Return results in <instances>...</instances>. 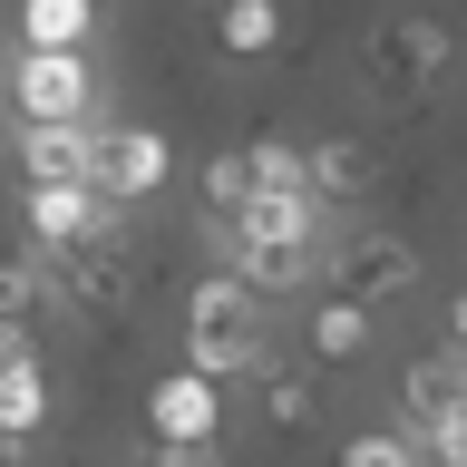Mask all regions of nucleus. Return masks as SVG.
Here are the masks:
<instances>
[{"mask_svg":"<svg viewBox=\"0 0 467 467\" xmlns=\"http://www.w3.org/2000/svg\"><path fill=\"white\" fill-rule=\"evenodd\" d=\"M458 58H467V39L438 10H389V20L360 29V78L379 98H400V108H429L438 88L458 78Z\"/></svg>","mask_w":467,"mask_h":467,"instance_id":"1","label":"nucleus"},{"mask_svg":"<svg viewBox=\"0 0 467 467\" xmlns=\"http://www.w3.org/2000/svg\"><path fill=\"white\" fill-rule=\"evenodd\" d=\"M185 360H195L204 379H244L263 370V292L244 283V273H204L195 292H185Z\"/></svg>","mask_w":467,"mask_h":467,"instance_id":"2","label":"nucleus"},{"mask_svg":"<svg viewBox=\"0 0 467 467\" xmlns=\"http://www.w3.org/2000/svg\"><path fill=\"white\" fill-rule=\"evenodd\" d=\"M0 98H10V127H78L98 117V58L88 49H10L0 68Z\"/></svg>","mask_w":467,"mask_h":467,"instance_id":"3","label":"nucleus"},{"mask_svg":"<svg viewBox=\"0 0 467 467\" xmlns=\"http://www.w3.org/2000/svg\"><path fill=\"white\" fill-rule=\"evenodd\" d=\"M321 283L350 292V302H370V312H389V302H409V292L429 283V263H419V244H400L389 224H350L341 244H321Z\"/></svg>","mask_w":467,"mask_h":467,"instance_id":"4","label":"nucleus"},{"mask_svg":"<svg viewBox=\"0 0 467 467\" xmlns=\"http://www.w3.org/2000/svg\"><path fill=\"white\" fill-rule=\"evenodd\" d=\"M20 224H29V244L39 254H88V244H108V234H127L117 224V204L88 185V175H68V185H20Z\"/></svg>","mask_w":467,"mask_h":467,"instance_id":"5","label":"nucleus"},{"mask_svg":"<svg viewBox=\"0 0 467 467\" xmlns=\"http://www.w3.org/2000/svg\"><path fill=\"white\" fill-rule=\"evenodd\" d=\"M146 292V263L127 234H108V244H88V254H58V302L78 321H127Z\"/></svg>","mask_w":467,"mask_h":467,"instance_id":"6","label":"nucleus"},{"mask_svg":"<svg viewBox=\"0 0 467 467\" xmlns=\"http://www.w3.org/2000/svg\"><path fill=\"white\" fill-rule=\"evenodd\" d=\"M166 175H175L166 127H98V166H88V185H98L117 214L146 204V195H166Z\"/></svg>","mask_w":467,"mask_h":467,"instance_id":"7","label":"nucleus"},{"mask_svg":"<svg viewBox=\"0 0 467 467\" xmlns=\"http://www.w3.org/2000/svg\"><path fill=\"white\" fill-rule=\"evenodd\" d=\"M146 438H224V379H204L195 360L146 379Z\"/></svg>","mask_w":467,"mask_h":467,"instance_id":"8","label":"nucleus"},{"mask_svg":"<svg viewBox=\"0 0 467 467\" xmlns=\"http://www.w3.org/2000/svg\"><path fill=\"white\" fill-rule=\"evenodd\" d=\"M370 341H379V312L321 283V292H312V321H302V350H312L321 370H360V360H370Z\"/></svg>","mask_w":467,"mask_h":467,"instance_id":"9","label":"nucleus"},{"mask_svg":"<svg viewBox=\"0 0 467 467\" xmlns=\"http://www.w3.org/2000/svg\"><path fill=\"white\" fill-rule=\"evenodd\" d=\"M10 156H20V185H68V175L98 166V117H78V127H10Z\"/></svg>","mask_w":467,"mask_h":467,"instance_id":"10","label":"nucleus"},{"mask_svg":"<svg viewBox=\"0 0 467 467\" xmlns=\"http://www.w3.org/2000/svg\"><path fill=\"white\" fill-rule=\"evenodd\" d=\"M224 244H321V204H312V185H254Z\"/></svg>","mask_w":467,"mask_h":467,"instance_id":"11","label":"nucleus"},{"mask_svg":"<svg viewBox=\"0 0 467 467\" xmlns=\"http://www.w3.org/2000/svg\"><path fill=\"white\" fill-rule=\"evenodd\" d=\"M302 185H312L321 214H331V204H360L379 185V156L360 137H312V146H302Z\"/></svg>","mask_w":467,"mask_h":467,"instance_id":"12","label":"nucleus"},{"mask_svg":"<svg viewBox=\"0 0 467 467\" xmlns=\"http://www.w3.org/2000/svg\"><path fill=\"white\" fill-rule=\"evenodd\" d=\"M234 273H244L263 302H283V292L321 283V244H234Z\"/></svg>","mask_w":467,"mask_h":467,"instance_id":"13","label":"nucleus"},{"mask_svg":"<svg viewBox=\"0 0 467 467\" xmlns=\"http://www.w3.org/2000/svg\"><path fill=\"white\" fill-rule=\"evenodd\" d=\"M214 49L224 58H273L283 49V0H214Z\"/></svg>","mask_w":467,"mask_h":467,"instance_id":"14","label":"nucleus"},{"mask_svg":"<svg viewBox=\"0 0 467 467\" xmlns=\"http://www.w3.org/2000/svg\"><path fill=\"white\" fill-rule=\"evenodd\" d=\"M10 29H20V49H88L98 10H88V0H20Z\"/></svg>","mask_w":467,"mask_h":467,"instance_id":"15","label":"nucleus"},{"mask_svg":"<svg viewBox=\"0 0 467 467\" xmlns=\"http://www.w3.org/2000/svg\"><path fill=\"white\" fill-rule=\"evenodd\" d=\"M0 429H10V438L49 429V370H39V350H20V360L0 370Z\"/></svg>","mask_w":467,"mask_h":467,"instance_id":"16","label":"nucleus"},{"mask_svg":"<svg viewBox=\"0 0 467 467\" xmlns=\"http://www.w3.org/2000/svg\"><path fill=\"white\" fill-rule=\"evenodd\" d=\"M400 400H409V419H429V409L467 400V350H429V360H409V379H400Z\"/></svg>","mask_w":467,"mask_h":467,"instance_id":"17","label":"nucleus"},{"mask_svg":"<svg viewBox=\"0 0 467 467\" xmlns=\"http://www.w3.org/2000/svg\"><path fill=\"white\" fill-rule=\"evenodd\" d=\"M244 195H254V166H244V146H224V156L204 166V224H214V244L234 234V214H244Z\"/></svg>","mask_w":467,"mask_h":467,"instance_id":"18","label":"nucleus"},{"mask_svg":"<svg viewBox=\"0 0 467 467\" xmlns=\"http://www.w3.org/2000/svg\"><path fill=\"white\" fill-rule=\"evenodd\" d=\"M263 419H273L283 438H302V429H312V419H321L312 370H263Z\"/></svg>","mask_w":467,"mask_h":467,"instance_id":"19","label":"nucleus"},{"mask_svg":"<svg viewBox=\"0 0 467 467\" xmlns=\"http://www.w3.org/2000/svg\"><path fill=\"white\" fill-rule=\"evenodd\" d=\"M39 302H58V273L29 254H0V321H29Z\"/></svg>","mask_w":467,"mask_h":467,"instance_id":"20","label":"nucleus"},{"mask_svg":"<svg viewBox=\"0 0 467 467\" xmlns=\"http://www.w3.org/2000/svg\"><path fill=\"white\" fill-rule=\"evenodd\" d=\"M409 438H419V458H429V467H467V400L409 419Z\"/></svg>","mask_w":467,"mask_h":467,"instance_id":"21","label":"nucleus"},{"mask_svg":"<svg viewBox=\"0 0 467 467\" xmlns=\"http://www.w3.org/2000/svg\"><path fill=\"white\" fill-rule=\"evenodd\" d=\"M331 467H429V458H419V438H409V429H350Z\"/></svg>","mask_w":467,"mask_h":467,"instance_id":"22","label":"nucleus"},{"mask_svg":"<svg viewBox=\"0 0 467 467\" xmlns=\"http://www.w3.org/2000/svg\"><path fill=\"white\" fill-rule=\"evenodd\" d=\"M244 166H254V185H302V137H244Z\"/></svg>","mask_w":467,"mask_h":467,"instance_id":"23","label":"nucleus"},{"mask_svg":"<svg viewBox=\"0 0 467 467\" xmlns=\"http://www.w3.org/2000/svg\"><path fill=\"white\" fill-rule=\"evenodd\" d=\"M146 467H224V438H156Z\"/></svg>","mask_w":467,"mask_h":467,"instance_id":"24","label":"nucleus"},{"mask_svg":"<svg viewBox=\"0 0 467 467\" xmlns=\"http://www.w3.org/2000/svg\"><path fill=\"white\" fill-rule=\"evenodd\" d=\"M20 350H29V321H0V370H10Z\"/></svg>","mask_w":467,"mask_h":467,"instance_id":"25","label":"nucleus"},{"mask_svg":"<svg viewBox=\"0 0 467 467\" xmlns=\"http://www.w3.org/2000/svg\"><path fill=\"white\" fill-rule=\"evenodd\" d=\"M448 350H467V292L448 302Z\"/></svg>","mask_w":467,"mask_h":467,"instance_id":"26","label":"nucleus"},{"mask_svg":"<svg viewBox=\"0 0 467 467\" xmlns=\"http://www.w3.org/2000/svg\"><path fill=\"white\" fill-rule=\"evenodd\" d=\"M0 467H29V438H10V429H0Z\"/></svg>","mask_w":467,"mask_h":467,"instance_id":"27","label":"nucleus"},{"mask_svg":"<svg viewBox=\"0 0 467 467\" xmlns=\"http://www.w3.org/2000/svg\"><path fill=\"white\" fill-rule=\"evenodd\" d=\"M88 10H108V0H88Z\"/></svg>","mask_w":467,"mask_h":467,"instance_id":"28","label":"nucleus"}]
</instances>
